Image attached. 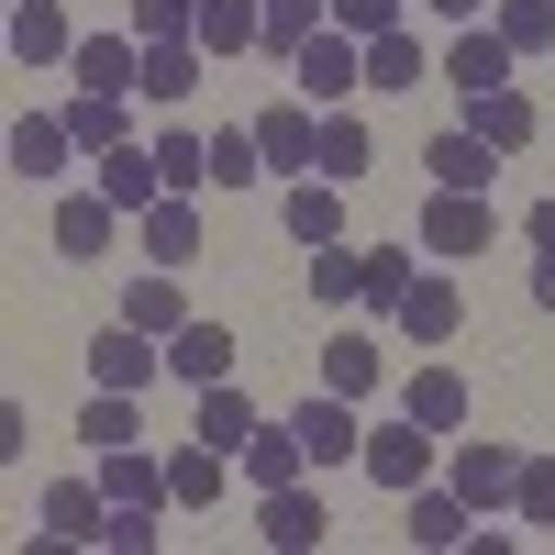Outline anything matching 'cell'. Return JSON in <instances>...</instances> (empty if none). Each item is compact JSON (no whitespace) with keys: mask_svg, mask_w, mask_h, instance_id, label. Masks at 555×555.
<instances>
[{"mask_svg":"<svg viewBox=\"0 0 555 555\" xmlns=\"http://www.w3.org/2000/svg\"><path fill=\"white\" fill-rule=\"evenodd\" d=\"M178 278H190V267H145V278L122 289V322H145V334H178V322H190V289H178Z\"/></svg>","mask_w":555,"mask_h":555,"instance_id":"cell-27","label":"cell"},{"mask_svg":"<svg viewBox=\"0 0 555 555\" xmlns=\"http://www.w3.org/2000/svg\"><path fill=\"white\" fill-rule=\"evenodd\" d=\"M434 12H444V23H478V12H489V0H434Z\"/></svg>","mask_w":555,"mask_h":555,"instance_id":"cell-47","label":"cell"},{"mask_svg":"<svg viewBox=\"0 0 555 555\" xmlns=\"http://www.w3.org/2000/svg\"><path fill=\"white\" fill-rule=\"evenodd\" d=\"M156 378H167V334H145V322H112L89 345V389H156Z\"/></svg>","mask_w":555,"mask_h":555,"instance_id":"cell-3","label":"cell"},{"mask_svg":"<svg viewBox=\"0 0 555 555\" xmlns=\"http://www.w3.org/2000/svg\"><path fill=\"white\" fill-rule=\"evenodd\" d=\"M322 23H334V0H267V56H300Z\"/></svg>","mask_w":555,"mask_h":555,"instance_id":"cell-40","label":"cell"},{"mask_svg":"<svg viewBox=\"0 0 555 555\" xmlns=\"http://www.w3.org/2000/svg\"><path fill=\"white\" fill-rule=\"evenodd\" d=\"M278 222H289V245H345V178H289Z\"/></svg>","mask_w":555,"mask_h":555,"instance_id":"cell-15","label":"cell"},{"mask_svg":"<svg viewBox=\"0 0 555 555\" xmlns=\"http://www.w3.org/2000/svg\"><path fill=\"white\" fill-rule=\"evenodd\" d=\"M133 245H145V267H201V190H167L156 211H133Z\"/></svg>","mask_w":555,"mask_h":555,"instance_id":"cell-7","label":"cell"},{"mask_svg":"<svg viewBox=\"0 0 555 555\" xmlns=\"http://www.w3.org/2000/svg\"><path fill=\"white\" fill-rule=\"evenodd\" d=\"M356 467L378 478V489H400V500H411V489L434 478V423H411V411H400V423H378V434H366V455H356Z\"/></svg>","mask_w":555,"mask_h":555,"instance_id":"cell-4","label":"cell"},{"mask_svg":"<svg viewBox=\"0 0 555 555\" xmlns=\"http://www.w3.org/2000/svg\"><path fill=\"white\" fill-rule=\"evenodd\" d=\"M122 222H133V211H112L101 190H67V201H56V256H112Z\"/></svg>","mask_w":555,"mask_h":555,"instance_id":"cell-22","label":"cell"},{"mask_svg":"<svg viewBox=\"0 0 555 555\" xmlns=\"http://www.w3.org/2000/svg\"><path fill=\"white\" fill-rule=\"evenodd\" d=\"M101 201H112V211H156V201H167L156 145H112V156H101Z\"/></svg>","mask_w":555,"mask_h":555,"instance_id":"cell-21","label":"cell"},{"mask_svg":"<svg viewBox=\"0 0 555 555\" xmlns=\"http://www.w3.org/2000/svg\"><path fill=\"white\" fill-rule=\"evenodd\" d=\"M366 167H378V133H366L356 112H322V156H311V178H345V190H356Z\"/></svg>","mask_w":555,"mask_h":555,"instance_id":"cell-26","label":"cell"},{"mask_svg":"<svg viewBox=\"0 0 555 555\" xmlns=\"http://www.w3.org/2000/svg\"><path fill=\"white\" fill-rule=\"evenodd\" d=\"M489 234H500L489 190H434L423 201V256H489Z\"/></svg>","mask_w":555,"mask_h":555,"instance_id":"cell-2","label":"cell"},{"mask_svg":"<svg viewBox=\"0 0 555 555\" xmlns=\"http://www.w3.org/2000/svg\"><path fill=\"white\" fill-rule=\"evenodd\" d=\"M12 56H23V67H67V56H78V34H67L56 0H12Z\"/></svg>","mask_w":555,"mask_h":555,"instance_id":"cell-23","label":"cell"},{"mask_svg":"<svg viewBox=\"0 0 555 555\" xmlns=\"http://www.w3.org/2000/svg\"><path fill=\"white\" fill-rule=\"evenodd\" d=\"M222 467H234L222 444H201V434L178 444V455H167V489H178V512H211V500H222Z\"/></svg>","mask_w":555,"mask_h":555,"instance_id":"cell-30","label":"cell"},{"mask_svg":"<svg viewBox=\"0 0 555 555\" xmlns=\"http://www.w3.org/2000/svg\"><path fill=\"white\" fill-rule=\"evenodd\" d=\"M411 278H423V267H411L400 245H366V300H356V311H389V322H400V300H411Z\"/></svg>","mask_w":555,"mask_h":555,"instance_id":"cell-39","label":"cell"},{"mask_svg":"<svg viewBox=\"0 0 555 555\" xmlns=\"http://www.w3.org/2000/svg\"><path fill=\"white\" fill-rule=\"evenodd\" d=\"M444 478H455V500H467V512H512V489H522V455H512V444H489V434H467Z\"/></svg>","mask_w":555,"mask_h":555,"instance_id":"cell-5","label":"cell"},{"mask_svg":"<svg viewBox=\"0 0 555 555\" xmlns=\"http://www.w3.org/2000/svg\"><path fill=\"white\" fill-rule=\"evenodd\" d=\"M378 378H389V356L366 345V334H334V345H322V389H345V400H366Z\"/></svg>","mask_w":555,"mask_h":555,"instance_id":"cell-36","label":"cell"},{"mask_svg":"<svg viewBox=\"0 0 555 555\" xmlns=\"http://www.w3.org/2000/svg\"><path fill=\"white\" fill-rule=\"evenodd\" d=\"M267 44V0H201V56H245Z\"/></svg>","mask_w":555,"mask_h":555,"instance_id":"cell-32","label":"cell"},{"mask_svg":"<svg viewBox=\"0 0 555 555\" xmlns=\"http://www.w3.org/2000/svg\"><path fill=\"white\" fill-rule=\"evenodd\" d=\"M289 423H300V444H311V467H356V455H366V423H356V400H345V389L300 400Z\"/></svg>","mask_w":555,"mask_h":555,"instance_id":"cell-8","label":"cell"},{"mask_svg":"<svg viewBox=\"0 0 555 555\" xmlns=\"http://www.w3.org/2000/svg\"><path fill=\"white\" fill-rule=\"evenodd\" d=\"M156 167H167V190H211V133L167 122V133H156Z\"/></svg>","mask_w":555,"mask_h":555,"instance_id":"cell-38","label":"cell"},{"mask_svg":"<svg viewBox=\"0 0 555 555\" xmlns=\"http://www.w3.org/2000/svg\"><path fill=\"white\" fill-rule=\"evenodd\" d=\"M455 322H467V289H455V278H411V300H400V345H455Z\"/></svg>","mask_w":555,"mask_h":555,"instance_id":"cell-18","label":"cell"},{"mask_svg":"<svg viewBox=\"0 0 555 555\" xmlns=\"http://www.w3.org/2000/svg\"><path fill=\"white\" fill-rule=\"evenodd\" d=\"M400 533H411V544H434V555H467L478 512H467V500H455V478H444V489L423 478V489H411V522H400Z\"/></svg>","mask_w":555,"mask_h":555,"instance_id":"cell-17","label":"cell"},{"mask_svg":"<svg viewBox=\"0 0 555 555\" xmlns=\"http://www.w3.org/2000/svg\"><path fill=\"white\" fill-rule=\"evenodd\" d=\"M500 34H512V56H544L555 44V0H500Z\"/></svg>","mask_w":555,"mask_h":555,"instance_id":"cell-42","label":"cell"},{"mask_svg":"<svg viewBox=\"0 0 555 555\" xmlns=\"http://www.w3.org/2000/svg\"><path fill=\"white\" fill-rule=\"evenodd\" d=\"M512 522L555 533V455H522V489H512Z\"/></svg>","mask_w":555,"mask_h":555,"instance_id":"cell-41","label":"cell"},{"mask_svg":"<svg viewBox=\"0 0 555 555\" xmlns=\"http://www.w3.org/2000/svg\"><path fill=\"white\" fill-rule=\"evenodd\" d=\"M67 156H78L67 112H23V122H12V178H34V190H56V178H67Z\"/></svg>","mask_w":555,"mask_h":555,"instance_id":"cell-13","label":"cell"},{"mask_svg":"<svg viewBox=\"0 0 555 555\" xmlns=\"http://www.w3.org/2000/svg\"><path fill=\"white\" fill-rule=\"evenodd\" d=\"M167 378H190V389H211V378H234V322H211V311H190L167 334Z\"/></svg>","mask_w":555,"mask_h":555,"instance_id":"cell-10","label":"cell"},{"mask_svg":"<svg viewBox=\"0 0 555 555\" xmlns=\"http://www.w3.org/2000/svg\"><path fill=\"white\" fill-rule=\"evenodd\" d=\"M289 78H300V101L311 112H345L356 89H366V34H345V23H322L300 56H289Z\"/></svg>","mask_w":555,"mask_h":555,"instance_id":"cell-1","label":"cell"},{"mask_svg":"<svg viewBox=\"0 0 555 555\" xmlns=\"http://www.w3.org/2000/svg\"><path fill=\"white\" fill-rule=\"evenodd\" d=\"M44 533H56V544H101L112 533V489L101 478H56V489H44Z\"/></svg>","mask_w":555,"mask_h":555,"instance_id":"cell-16","label":"cell"},{"mask_svg":"<svg viewBox=\"0 0 555 555\" xmlns=\"http://www.w3.org/2000/svg\"><path fill=\"white\" fill-rule=\"evenodd\" d=\"M522 234H533V256H555V201H533V211H522Z\"/></svg>","mask_w":555,"mask_h":555,"instance_id":"cell-45","label":"cell"},{"mask_svg":"<svg viewBox=\"0 0 555 555\" xmlns=\"http://www.w3.org/2000/svg\"><path fill=\"white\" fill-rule=\"evenodd\" d=\"M345 34H400V0H334Z\"/></svg>","mask_w":555,"mask_h":555,"instance_id":"cell-43","label":"cell"},{"mask_svg":"<svg viewBox=\"0 0 555 555\" xmlns=\"http://www.w3.org/2000/svg\"><path fill=\"white\" fill-rule=\"evenodd\" d=\"M256 178H267L256 122H222V133H211V190H256Z\"/></svg>","mask_w":555,"mask_h":555,"instance_id":"cell-37","label":"cell"},{"mask_svg":"<svg viewBox=\"0 0 555 555\" xmlns=\"http://www.w3.org/2000/svg\"><path fill=\"white\" fill-rule=\"evenodd\" d=\"M256 533H267L278 555H311L322 533H334V512H322V500H311V489L289 478V489H267V500H256Z\"/></svg>","mask_w":555,"mask_h":555,"instance_id":"cell-14","label":"cell"},{"mask_svg":"<svg viewBox=\"0 0 555 555\" xmlns=\"http://www.w3.org/2000/svg\"><path fill=\"white\" fill-rule=\"evenodd\" d=\"M400 411H411V423H434V434H455V423H467V378H455V366H411Z\"/></svg>","mask_w":555,"mask_h":555,"instance_id":"cell-29","label":"cell"},{"mask_svg":"<svg viewBox=\"0 0 555 555\" xmlns=\"http://www.w3.org/2000/svg\"><path fill=\"white\" fill-rule=\"evenodd\" d=\"M533 311H555V256H533Z\"/></svg>","mask_w":555,"mask_h":555,"instance_id":"cell-46","label":"cell"},{"mask_svg":"<svg viewBox=\"0 0 555 555\" xmlns=\"http://www.w3.org/2000/svg\"><path fill=\"white\" fill-rule=\"evenodd\" d=\"M67 133H78V156L133 145V133H122V89H78V101H67Z\"/></svg>","mask_w":555,"mask_h":555,"instance_id":"cell-34","label":"cell"},{"mask_svg":"<svg viewBox=\"0 0 555 555\" xmlns=\"http://www.w3.org/2000/svg\"><path fill=\"white\" fill-rule=\"evenodd\" d=\"M256 145H267V167L311 178V156H322V112H311L300 89H289V101H267V112H256Z\"/></svg>","mask_w":555,"mask_h":555,"instance_id":"cell-9","label":"cell"},{"mask_svg":"<svg viewBox=\"0 0 555 555\" xmlns=\"http://www.w3.org/2000/svg\"><path fill=\"white\" fill-rule=\"evenodd\" d=\"M434 78V56H423V34H366V89H423Z\"/></svg>","mask_w":555,"mask_h":555,"instance_id":"cell-31","label":"cell"},{"mask_svg":"<svg viewBox=\"0 0 555 555\" xmlns=\"http://www.w3.org/2000/svg\"><path fill=\"white\" fill-rule=\"evenodd\" d=\"M101 489H112V512H178V489L145 444H101Z\"/></svg>","mask_w":555,"mask_h":555,"instance_id":"cell-11","label":"cell"},{"mask_svg":"<svg viewBox=\"0 0 555 555\" xmlns=\"http://www.w3.org/2000/svg\"><path fill=\"white\" fill-rule=\"evenodd\" d=\"M101 544H122V555H156V512H112V533Z\"/></svg>","mask_w":555,"mask_h":555,"instance_id":"cell-44","label":"cell"},{"mask_svg":"<svg viewBox=\"0 0 555 555\" xmlns=\"http://www.w3.org/2000/svg\"><path fill=\"white\" fill-rule=\"evenodd\" d=\"M512 34H500V23H455V44H444V67L434 78H455V89H467V101H478V89H512Z\"/></svg>","mask_w":555,"mask_h":555,"instance_id":"cell-6","label":"cell"},{"mask_svg":"<svg viewBox=\"0 0 555 555\" xmlns=\"http://www.w3.org/2000/svg\"><path fill=\"white\" fill-rule=\"evenodd\" d=\"M256 423H267V411H256L234 378H211V389H201V423H190V434H201V444H222V455H245V444H256Z\"/></svg>","mask_w":555,"mask_h":555,"instance_id":"cell-24","label":"cell"},{"mask_svg":"<svg viewBox=\"0 0 555 555\" xmlns=\"http://www.w3.org/2000/svg\"><path fill=\"white\" fill-rule=\"evenodd\" d=\"M201 44H145V78H133V89H145V101H167V112H190L201 101Z\"/></svg>","mask_w":555,"mask_h":555,"instance_id":"cell-25","label":"cell"},{"mask_svg":"<svg viewBox=\"0 0 555 555\" xmlns=\"http://www.w3.org/2000/svg\"><path fill=\"white\" fill-rule=\"evenodd\" d=\"M67 78L78 89H133V78H145V34H78Z\"/></svg>","mask_w":555,"mask_h":555,"instance_id":"cell-19","label":"cell"},{"mask_svg":"<svg viewBox=\"0 0 555 555\" xmlns=\"http://www.w3.org/2000/svg\"><path fill=\"white\" fill-rule=\"evenodd\" d=\"M366 300V245H311V311H356Z\"/></svg>","mask_w":555,"mask_h":555,"instance_id":"cell-28","label":"cell"},{"mask_svg":"<svg viewBox=\"0 0 555 555\" xmlns=\"http://www.w3.org/2000/svg\"><path fill=\"white\" fill-rule=\"evenodd\" d=\"M467 122L489 133L500 156H522V145H533V101H522V89H478V101H467Z\"/></svg>","mask_w":555,"mask_h":555,"instance_id":"cell-35","label":"cell"},{"mask_svg":"<svg viewBox=\"0 0 555 555\" xmlns=\"http://www.w3.org/2000/svg\"><path fill=\"white\" fill-rule=\"evenodd\" d=\"M423 178H434V190H489V178H500V145H489L478 122H455V133L423 145Z\"/></svg>","mask_w":555,"mask_h":555,"instance_id":"cell-12","label":"cell"},{"mask_svg":"<svg viewBox=\"0 0 555 555\" xmlns=\"http://www.w3.org/2000/svg\"><path fill=\"white\" fill-rule=\"evenodd\" d=\"M234 467H245V489L267 500V489H289V478L311 467V444H300V423H256V444L234 455Z\"/></svg>","mask_w":555,"mask_h":555,"instance_id":"cell-20","label":"cell"},{"mask_svg":"<svg viewBox=\"0 0 555 555\" xmlns=\"http://www.w3.org/2000/svg\"><path fill=\"white\" fill-rule=\"evenodd\" d=\"M78 434H89V444H145V389H89Z\"/></svg>","mask_w":555,"mask_h":555,"instance_id":"cell-33","label":"cell"}]
</instances>
